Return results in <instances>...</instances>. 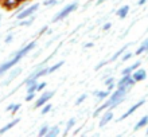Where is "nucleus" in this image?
<instances>
[{
  "instance_id": "1",
  "label": "nucleus",
  "mask_w": 148,
  "mask_h": 137,
  "mask_svg": "<svg viewBox=\"0 0 148 137\" xmlns=\"http://www.w3.org/2000/svg\"><path fill=\"white\" fill-rule=\"evenodd\" d=\"M129 90H131V89L127 86L116 87V90L113 91V93H110V95L108 97V101H109V104H110L109 109L112 110V109H114L117 105H120L121 102L127 98V94H128Z\"/></svg>"
},
{
  "instance_id": "2",
  "label": "nucleus",
  "mask_w": 148,
  "mask_h": 137,
  "mask_svg": "<svg viewBox=\"0 0 148 137\" xmlns=\"http://www.w3.org/2000/svg\"><path fill=\"white\" fill-rule=\"evenodd\" d=\"M78 8V3L77 1H74V3H70V4H67L66 7H63L61 11L57 14V15L54 16V19H53V23H57V22H61V20L63 19H66L67 16L70 15L71 12H74L75 10Z\"/></svg>"
},
{
  "instance_id": "3",
  "label": "nucleus",
  "mask_w": 148,
  "mask_h": 137,
  "mask_svg": "<svg viewBox=\"0 0 148 137\" xmlns=\"http://www.w3.org/2000/svg\"><path fill=\"white\" fill-rule=\"evenodd\" d=\"M22 59H23V58L15 52V54H14V57H12L10 61H5V62H3L1 65H0V75H3V74H5V73H8V71L11 70L14 66H16V65H18Z\"/></svg>"
},
{
  "instance_id": "4",
  "label": "nucleus",
  "mask_w": 148,
  "mask_h": 137,
  "mask_svg": "<svg viewBox=\"0 0 148 137\" xmlns=\"http://www.w3.org/2000/svg\"><path fill=\"white\" fill-rule=\"evenodd\" d=\"M54 94L55 91L54 90H51V91H43L42 94H40V97L38 98L35 101V105H34V109H40L45 104H47V102L50 101L51 98L54 97Z\"/></svg>"
},
{
  "instance_id": "5",
  "label": "nucleus",
  "mask_w": 148,
  "mask_h": 137,
  "mask_svg": "<svg viewBox=\"0 0 148 137\" xmlns=\"http://www.w3.org/2000/svg\"><path fill=\"white\" fill-rule=\"evenodd\" d=\"M38 8H39V4L35 3V4H32L31 7H27V8H24L23 11H20L18 15H16V19H18V22L22 19H26V18H28V16H32V15H35V12L38 11Z\"/></svg>"
},
{
  "instance_id": "6",
  "label": "nucleus",
  "mask_w": 148,
  "mask_h": 137,
  "mask_svg": "<svg viewBox=\"0 0 148 137\" xmlns=\"http://www.w3.org/2000/svg\"><path fill=\"white\" fill-rule=\"evenodd\" d=\"M20 74H22V67H15V66H14L11 70H10V74L7 75V78L1 82V86H7L8 83L12 82V81H14L16 77H19Z\"/></svg>"
},
{
  "instance_id": "7",
  "label": "nucleus",
  "mask_w": 148,
  "mask_h": 137,
  "mask_svg": "<svg viewBox=\"0 0 148 137\" xmlns=\"http://www.w3.org/2000/svg\"><path fill=\"white\" fill-rule=\"evenodd\" d=\"M144 104H145V100H144V98H143V100H140V101H139V102H136L135 105H132V106H131V108H129V109L127 110V112H125V113L123 114V116H121V117L119 118L117 121H124L125 118H128L129 116H131V114H133V113H135V112H136L137 109H139V108H141V106L144 105Z\"/></svg>"
},
{
  "instance_id": "8",
  "label": "nucleus",
  "mask_w": 148,
  "mask_h": 137,
  "mask_svg": "<svg viewBox=\"0 0 148 137\" xmlns=\"http://www.w3.org/2000/svg\"><path fill=\"white\" fill-rule=\"evenodd\" d=\"M112 120H113V112L110 109L105 110V113L102 114L101 120H100V122H98V126H100V128H104V126L108 125Z\"/></svg>"
},
{
  "instance_id": "9",
  "label": "nucleus",
  "mask_w": 148,
  "mask_h": 137,
  "mask_svg": "<svg viewBox=\"0 0 148 137\" xmlns=\"http://www.w3.org/2000/svg\"><path fill=\"white\" fill-rule=\"evenodd\" d=\"M132 78L137 82H143L145 78H147V71L144 69H140V67H137L136 70L132 73Z\"/></svg>"
},
{
  "instance_id": "10",
  "label": "nucleus",
  "mask_w": 148,
  "mask_h": 137,
  "mask_svg": "<svg viewBox=\"0 0 148 137\" xmlns=\"http://www.w3.org/2000/svg\"><path fill=\"white\" fill-rule=\"evenodd\" d=\"M19 122H20V118H14L12 121H10V122H8V124H5V125H4L3 128L0 129V134L7 133L8 130H11L12 128H14V126H15V125H18Z\"/></svg>"
},
{
  "instance_id": "11",
  "label": "nucleus",
  "mask_w": 148,
  "mask_h": 137,
  "mask_svg": "<svg viewBox=\"0 0 148 137\" xmlns=\"http://www.w3.org/2000/svg\"><path fill=\"white\" fill-rule=\"evenodd\" d=\"M24 0H3V5L7 10H12V8H16L18 5L23 3Z\"/></svg>"
},
{
  "instance_id": "12",
  "label": "nucleus",
  "mask_w": 148,
  "mask_h": 137,
  "mask_svg": "<svg viewBox=\"0 0 148 137\" xmlns=\"http://www.w3.org/2000/svg\"><path fill=\"white\" fill-rule=\"evenodd\" d=\"M128 47H129V44H124V46L121 47V48H120V50H119V51H116V52H114V54H113L112 57H110V58L108 59V61H109V62H114V61H117V59L120 58L121 55L124 54L125 51L128 50Z\"/></svg>"
},
{
  "instance_id": "13",
  "label": "nucleus",
  "mask_w": 148,
  "mask_h": 137,
  "mask_svg": "<svg viewBox=\"0 0 148 137\" xmlns=\"http://www.w3.org/2000/svg\"><path fill=\"white\" fill-rule=\"evenodd\" d=\"M140 65H141V62H136V63H133V65H131V66H128V67H125V69H123V71H121V75L132 74V73L136 70L137 67H140Z\"/></svg>"
},
{
  "instance_id": "14",
  "label": "nucleus",
  "mask_w": 148,
  "mask_h": 137,
  "mask_svg": "<svg viewBox=\"0 0 148 137\" xmlns=\"http://www.w3.org/2000/svg\"><path fill=\"white\" fill-rule=\"evenodd\" d=\"M129 14V5H123L121 8H119L116 11V15L120 18V19H124V18H127Z\"/></svg>"
},
{
  "instance_id": "15",
  "label": "nucleus",
  "mask_w": 148,
  "mask_h": 137,
  "mask_svg": "<svg viewBox=\"0 0 148 137\" xmlns=\"http://www.w3.org/2000/svg\"><path fill=\"white\" fill-rule=\"evenodd\" d=\"M147 125H148V116H144V117H141L140 120L136 122V125L133 126V130H139Z\"/></svg>"
},
{
  "instance_id": "16",
  "label": "nucleus",
  "mask_w": 148,
  "mask_h": 137,
  "mask_svg": "<svg viewBox=\"0 0 148 137\" xmlns=\"http://www.w3.org/2000/svg\"><path fill=\"white\" fill-rule=\"evenodd\" d=\"M34 22H35V15L28 16V18H26V19L19 20V22H18V24H19V26H22V27H27V26H31Z\"/></svg>"
},
{
  "instance_id": "17",
  "label": "nucleus",
  "mask_w": 148,
  "mask_h": 137,
  "mask_svg": "<svg viewBox=\"0 0 148 137\" xmlns=\"http://www.w3.org/2000/svg\"><path fill=\"white\" fill-rule=\"evenodd\" d=\"M110 95V91L106 89V90H97V91H94V97H97L98 100H106V98Z\"/></svg>"
},
{
  "instance_id": "18",
  "label": "nucleus",
  "mask_w": 148,
  "mask_h": 137,
  "mask_svg": "<svg viewBox=\"0 0 148 137\" xmlns=\"http://www.w3.org/2000/svg\"><path fill=\"white\" fill-rule=\"evenodd\" d=\"M59 132H61V129H59L58 125L50 126V129H49V132H47L46 137H57L59 134Z\"/></svg>"
},
{
  "instance_id": "19",
  "label": "nucleus",
  "mask_w": 148,
  "mask_h": 137,
  "mask_svg": "<svg viewBox=\"0 0 148 137\" xmlns=\"http://www.w3.org/2000/svg\"><path fill=\"white\" fill-rule=\"evenodd\" d=\"M63 63H65L63 61H59V62L54 63L53 66H50V67H49V74H53V73H55L57 70H59V69L63 66Z\"/></svg>"
},
{
  "instance_id": "20",
  "label": "nucleus",
  "mask_w": 148,
  "mask_h": 137,
  "mask_svg": "<svg viewBox=\"0 0 148 137\" xmlns=\"http://www.w3.org/2000/svg\"><path fill=\"white\" fill-rule=\"evenodd\" d=\"M75 122H77V120H75V117H71L69 118V121H67L66 124V130H65V134H67L69 132H70L71 129L74 128V125H75Z\"/></svg>"
},
{
  "instance_id": "21",
  "label": "nucleus",
  "mask_w": 148,
  "mask_h": 137,
  "mask_svg": "<svg viewBox=\"0 0 148 137\" xmlns=\"http://www.w3.org/2000/svg\"><path fill=\"white\" fill-rule=\"evenodd\" d=\"M40 109H42V110H40V114H42V116H46L47 113H50V112H51V109H53V105L47 102V104H45V105H43Z\"/></svg>"
},
{
  "instance_id": "22",
  "label": "nucleus",
  "mask_w": 148,
  "mask_h": 137,
  "mask_svg": "<svg viewBox=\"0 0 148 137\" xmlns=\"http://www.w3.org/2000/svg\"><path fill=\"white\" fill-rule=\"evenodd\" d=\"M5 109H7V112H11L12 114H15L16 112L20 109V104H11V105H8Z\"/></svg>"
},
{
  "instance_id": "23",
  "label": "nucleus",
  "mask_w": 148,
  "mask_h": 137,
  "mask_svg": "<svg viewBox=\"0 0 148 137\" xmlns=\"http://www.w3.org/2000/svg\"><path fill=\"white\" fill-rule=\"evenodd\" d=\"M49 129H50V126H49V125L40 126V129H39V132H38V136H39V137H46V134H47V132H49Z\"/></svg>"
},
{
  "instance_id": "24",
  "label": "nucleus",
  "mask_w": 148,
  "mask_h": 137,
  "mask_svg": "<svg viewBox=\"0 0 148 137\" xmlns=\"http://www.w3.org/2000/svg\"><path fill=\"white\" fill-rule=\"evenodd\" d=\"M27 87V93H36V87H38V81L36 82H32V83H30L28 86H26Z\"/></svg>"
},
{
  "instance_id": "25",
  "label": "nucleus",
  "mask_w": 148,
  "mask_h": 137,
  "mask_svg": "<svg viewBox=\"0 0 148 137\" xmlns=\"http://www.w3.org/2000/svg\"><path fill=\"white\" fill-rule=\"evenodd\" d=\"M59 0H45L43 1V5L45 7H53V5H55V4H58Z\"/></svg>"
},
{
  "instance_id": "26",
  "label": "nucleus",
  "mask_w": 148,
  "mask_h": 137,
  "mask_svg": "<svg viewBox=\"0 0 148 137\" xmlns=\"http://www.w3.org/2000/svg\"><path fill=\"white\" fill-rule=\"evenodd\" d=\"M86 98H88V94H81V95H79V97H78L77 100H75V105H77V106H78V105H81V104H82L84 101H85Z\"/></svg>"
},
{
  "instance_id": "27",
  "label": "nucleus",
  "mask_w": 148,
  "mask_h": 137,
  "mask_svg": "<svg viewBox=\"0 0 148 137\" xmlns=\"http://www.w3.org/2000/svg\"><path fill=\"white\" fill-rule=\"evenodd\" d=\"M132 52H128V51H125L124 54L121 55V61H123V62H125V61H128V59H131L132 58Z\"/></svg>"
},
{
  "instance_id": "28",
  "label": "nucleus",
  "mask_w": 148,
  "mask_h": 137,
  "mask_svg": "<svg viewBox=\"0 0 148 137\" xmlns=\"http://www.w3.org/2000/svg\"><path fill=\"white\" fill-rule=\"evenodd\" d=\"M108 63H109V61H108V59H105V61H101V62L98 63L97 66L94 67V70H97V71H98V70H100V69H102V67H104V66H106Z\"/></svg>"
},
{
  "instance_id": "29",
  "label": "nucleus",
  "mask_w": 148,
  "mask_h": 137,
  "mask_svg": "<svg viewBox=\"0 0 148 137\" xmlns=\"http://www.w3.org/2000/svg\"><path fill=\"white\" fill-rule=\"evenodd\" d=\"M46 86H47V83H46V82H40V83H38L36 91H43L45 89H46Z\"/></svg>"
},
{
  "instance_id": "30",
  "label": "nucleus",
  "mask_w": 148,
  "mask_h": 137,
  "mask_svg": "<svg viewBox=\"0 0 148 137\" xmlns=\"http://www.w3.org/2000/svg\"><path fill=\"white\" fill-rule=\"evenodd\" d=\"M35 98V93H27V95H26V102H30V101H32Z\"/></svg>"
},
{
  "instance_id": "31",
  "label": "nucleus",
  "mask_w": 148,
  "mask_h": 137,
  "mask_svg": "<svg viewBox=\"0 0 148 137\" xmlns=\"http://www.w3.org/2000/svg\"><path fill=\"white\" fill-rule=\"evenodd\" d=\"M112 83H114V78H113V77H109V78L105 79L104 85H105V86H109V85H112Z\"/></svg>"
},
{
  "instance_id": "32",
  "label": "nucleus",
  "mask_w": 148,
  "mask_h": 137,
  "mask_svg": "<svg viewBox=\"0 0 148 137\" xmlns=\"http://www.w3.org/2000/svg\"><path fill=\"white\" fill-rule=\"evenodd\" d=\"M12 39H14V35H12V34H10V35H7L5 36V39H4V43H11L12 42Z\"/></svg>"
},
{
  "instance_id": "33",
  "label": "nucleus",
  "mask_w": 148,
  "mask_h": 137,
  "mask_svg": "<svg viewBox=\"0 0 148 137\" xmlns=\"http://www.w3.org/2000/svg\"><path fill=\"white\" fill-rule=\"evenodd\" d=\"M47 30H49V26H43L42 28H40V30H39V35H43V34H46L47 32Z\"/></svg>"
},
{
  "instance_id": "34",
  "label": "nucleus",
  "mask_w": 148,
  "mask_h": 137,
  "mask_svg": "<svg viewBox=\"0 0 148 137\" xmlns=\"http://www.w3.org/2000/svg\"><path fill=\"white\" fill-rule=\"evenodd\" d=\"M110 27H112V24L110 23H105L104 26H102V31H109Z\"/></svg>"
},
{
  "instance_id": "35",
  "label": "nucleus",
  "mask_w": 148,
  "mask_h": 137,
  "mask_svg": "<svg viewBox=\"0 0 148 137\" xmlns=\"http://www.w3.org/2000/svg\"><path fill=\"white\" fill-rule=\"evenodd\" d=\"M114 87H117L116 82H114V83H112V85H109V86H106V89H108V90H109V91H112L113 89H114Z\"/></svg>"
},
{
  "instance_id": "36",
  "label": "nucleus",
  "mask_w": 148,
  "mask_h": 137,
  "mask_svg": "<svg viewBox=\"0 0 148 137\" xmlns=\"http://www.w3.org/2000/svg\"><path fill=\"white\" fill-rule=\"evenodd\" d=\"M93 46H94L93 42H89V43H85V44H84V47H85V48H90V47H93Z\"/></svg>"
},
{
  "instance_id": "37",
  "label": "nucleus",
  "mask_w": 148,
  "mask_h": 137,
  "mask_svg": "<svg viewBox=\"0 0 148 137\" xmlns=\"http://www.w3.org/2000/svg\"><path fill=\"white\" fill-rule=\"evenodd\" d=\"M145 3H147V0H139V1H137V4H139V5H144Z\"/></svg>"
},
{
  "instance_id": "38",
  "label": "nucleus",
  "mask_w": 148,
  "mask_h": 137,
  "mask_svg": "<svg viewBox=\"0 0 148 137\" xmlns=\"http://www.w3.org/2000/svg\"><path fill=\"white\" fill-rule=\"evenodd\" d=\"M143 43H144V46H145V51H148V39L143 40Z\"/></svg>"
},
{
  "instance_id": "39",
  "label": "nucleus",
  "mask_w": 148,
  "mask_h": 137,
  "mask_svg": "<svg viewBox=\"0 0 148 137\" xmlns=\"http://www.w3.org/2000/svg\"><path fill=\"white\" fill-rule=\"evenodd\" d=\"M104 1H106V0H98L97 4H101V3H104Z\"/></svg>"
},
{
  "instance_id": "40",
  "label": "nucleus",
  "mask_w": 148,
  "mask_h": 137,
  "mask_svg": "<svg viewBox=\"0 0 148 137\" xmlns=\"http://www.w3.org/2000/svg\"><path fill=\"white\" fill-rule=\"evenodd\" d=\"M145 133H147V134H148V128H147V130H145Z\"/></svg>"
},
{
  "instance_id": "41",
  "label": "nucleus",
  "mask_w": 148,
  "mask_h": 137,
  "mask_svg": "<svg viewBox=\"0 0 148 137\" xmlns=\"http://www.w3.org/2000/svg\"><path fill=\"white\" fill-rule=\"evenodd\" d=\"M0 22H1V15H0Z\"/></svg>"
}]
</instances>
